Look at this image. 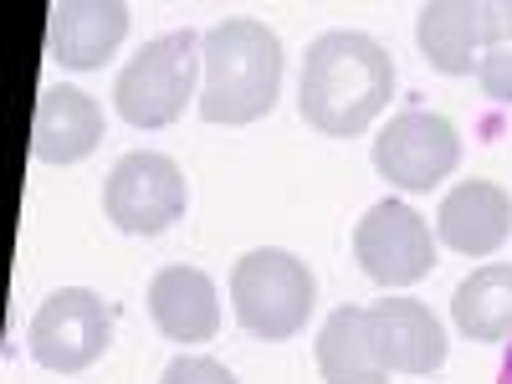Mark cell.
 <instances>
[{"label": "cell", "instance_id": "obj_1", "mask_svg": "<svg viewBox=\"0 0 512 384\" xmlns=\"http://www.w3.org/2000/svg\"><path fill=\"white\" fill-rule=\"evenodd\" d=\"M395 62L364 31H323L297 82V108L328 139H359L364 128L390 108Z\"/></svg>", "mask_w": 512, "mask_h": 384}, {"label": "cell", "instance_id": "obj_2", "mask_svg": "<svg viewBox=\"0 0 512 384\" xmlns=\"http://www.w3.org/2000/svg\"><path fill=\"white\" fill-rule=\"evenodd\" d=\"M205 82H200V118L205 123H256L277 108L282 93V41L272 26L231 16L205 31Z\"/></svg>", "mask_w": 512, "mask_h": 384}, {"label": "cell", "instance_id": "obj_3", "mask_svg": "<svg viewBox=\"0 0 512 384\" xmlns=\"http://www.w3.org/2000/svg\"><path fill=\"white\" fill-rule=\"evenodd\" d=\"M313 297L318 282L308 272V262H297L282 246H256L231 267V308L236 323L251 338H267V344H282V338H297L313 318Z\"/></svg>", "mask_w": 512, "mask_h": 384}, {"label": "cell", "instance_id": "obj_4", "mask_svg": "<svg viewBox=\"0 0 512 384\" xmlns=\"http://www.w3.org/2000/svg\"><path fill=\"white\" fill-rule=\"evenodd\" d=\"M200 47H205V36L190 31V26L144 41V52L128 62L118 72V82H113L118 113L134 128H169V123H180V113L195 98V77L205 67Z\"/></svg>", "mask_w": 512, "mask_h": 384}, {"label": "cell", "instance_id": "obj_5", "mask_svg": "<svg viewBox=\"0 0 512 384\" xmlns=\"http://www.w3.org/2000/svg\"><path fill=\"white\" fill-rule=\"evenodd\" d=\"M31 359L52 374H82L93 369L113 344V308L93 287H62L31 318Z\"/></svg>", "mask_w": 512, "mask_h": 384}, {"label": "cell", "instance_id": "obj_6", "mask_svg": "<svg viewBox=\"0 0 512 384\" xmlns=\"http://www.w3.org/2000/svg\"><path fill=\"white\" fill-rule=\"evenodd\" d=\"M190 205V190H185V175L169 154H154V149H134L123 154L113 169H108V185H103V216L128 231V236H159L169 231Z\"/></svg>", "mask_w": 512, "mask_h": 384}, {"label": "cell", "instance_id": "obj_7", "mask_svg": "<svg viewBox=\"0 0 512 384\" xmlns=\"http://www.w3.org/2000/svg\"><path fill=\"white\" fill-rule=\"evenodd\" d=\"M415 41L436 72L466 77L482 67L492 47L502 52V41H512V6H502V0H431V6H420Z\"/></svg>", "mask_w": 512, "mask_h": 384}, {"label": "cell", "instance_id": "obj_8", "mask_svg": "<svg viewBox=\"0 0 512 384\" xmlns=\"http://www.w3.org/2000/svg\"><path fill=\"white\" fill-rule=\"evenodd\" d=\"M456 164H461V139L451 118L425 113V108L395 113L384 123V134L374 139V169L395 190H410V195H425L441 180H451Z\"/></svg>", "mask_w": 512, "mask_h": 384}, {"label": "cell", "instance_id": "obj_9", "mask_svg": "<svg viewBox=\"0 0 512 384\" xmlns=\"http://www.w3.org/2000/svg\"><path fill=\"white\" fill-rule=\"evenodd\" d=\"M354 256L369 282L379 287H410L420 277H431L436 267V241H431V226L425 216L405 200H379L369 216L354 226Z\"/></svg>", "mask_w": 512, "mask_h": 384}, {"label": "cell", "instance_id": "obj_10", "mask_svg": "<svg viewBox=\"0 0 512 384\" xmlns=\"http://www.w3.org/2000/svg\"><path fill=\"white\" fill-rule=\"evenodd\" d=\"M123 36H128L123 0H62V6H52L47 52L72 72H98L123 47Z\"/></svg>", "mask_w": 512, "mask_h": 384}, {"label": "cell", "instance_id": "obj_11", "mask_svg": "<svg viewBox=\"0 0 512 384\" xmlns=\"http://www.w3.org/2000/svg\"><path fill=\"white\" fill-rule=\"evenodd\" d=\"M436 236L461 256H497L512 236V195L492 180H461L436 210Z\"/></svg>", "mask_w": 512, "mask_h": 384}, {"label": "cell", "instance_id": "obj_12", "mask_svg": "<svg viewBox=\"0 0 512 384\" xmlns=\"http://www.w3.org/2000/svg\"><path fill=\"white\" fill-rule=\"evenodd\" d=\"M149 318L169 344H210L221 328V292L200 267H164L149 282Z\"/></svg>", "mask_w": 512, "mask_h": 384}, {"label": "cell", "instance_id": "obj_13", "mask_svg": "<svg viewBox=\"0 0 512 384\" xmlns=\"http://www.w3.org/2000/svg\"><path fill=\"white\" fill-rule=\"evenodd\" d=\"M103 144V108L82 88H47L36 98L31 154L41 164H77Z\"/></svg>", "mask_w": 512, "mask_h": 384}, {"label": "cell", "instance_id": "obj_14", "mask_svg": "<svg viewBox=\"0 0 512 384\" xmlns=\"http://www.w3.org/2000/svg\"><path fill=\"white\" fill-rule=\"evenodd\" d=\"M369 313H374L379 354L390 364V374H436L446 364V333L425 303H415V297H384Z\"/></svg>", "mask_w": 512, "mask_h": 384}, {"label": "cell", "instance_id": "obj_15", "mask_svg": "<svg viewBox=\"0 0 512 384\" xmlns=\"http://www.w3.org/2000/svg\"><path fill=\"white\" fill-rule=\"evenodd\" d=\"M318 369L328 384H390L369 308H333L318 333Z\"/></svg>", "mask_w": 512, "mask_h": 384}, {"label": "cell", "instance_id": "obj_16", "mask_svg": "<svg viewBox=\"0 0 512 384\" xmlns=\"http://www.w3.org/2000/svg\"><path fill=\"white\" fill-rule=\"evenodd\" d=\"M451 318L472 344H502L512 338V267H477L451 297Z\"/></svg>", "mask_w": 512, "mask_h": 384}, {"label": "cell", "instance_id": "obj_17", "mask_svg": "<svg viewBox=\"0 0 512 384\" xmlns=\"http://www.w3.org/2000/svg\"><path fill=\"white\" fill-rule=\"evenodd\" d=\"M159 384H236V374L210 354H180V359L164 364Z\"/></svg>", "mask_w": 512, "mask_h": 384}, {"label": "cell", "instance_id": "obj_18", "mask_svg": "<svg viewBox=\"0 0 512 384\" xmlns=\"http://www.w3.org/2000/svg\"><path fill=\"white\" fill-rule=\"evenodd\" d=\"M477 77H482V93H487L492 103L512 108V47L487 52V57H482V67H477Z\"/></svg>", "mask_w": 512, "mask_h": 384}, {"label": "cell", "instance_id": "obj_19", "mask_svg": "<svg viewBox=\"0 0 512 384\" xmlns=\"http://www.w3.org/2000/svg\"><path fill=\"white\" fill-rule=\"evenodd\" d=\"M497 384H512V344H507V354H502V369H497Z\"/></svg>", "mask_w": 512, "mask_h": 384}]
</instances>
